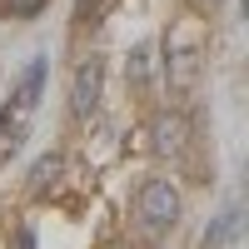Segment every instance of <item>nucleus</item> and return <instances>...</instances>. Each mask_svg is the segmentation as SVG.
I'll return each mask as SVG.
<instances>
[{
  "mask_svg": "<svg viewBox=\"0 0 249 249\" xmlns=\"http://www.w3.org/2000/svg\"><path fill=\"white\" fill-rule=\"evenodd\" d=\"M204 5H219V0H204Z\"/></svg>",
  "mask_w": 249,
  "mask_h": 249,
  "instance_id": "9",
  "label": "nucleus"
},
{
  "mask_svg": "<svg viewBox=\"0 0 249 249\" xmlns=\"http://www.w3.org/2000/svg\"><path fill=\"white\" fill-rule=\"evenodd\" d=\"M105 10H110V0H80V5H75V20H80V25H95Z\"/></svg>",
  "mask_w": 249,
  "mask_h": 249,
  "instance_id": "6",
  "label": "nucleus"
},
{
  "mask_svg": "<svg viewBox=\"0 0 249 249\" xmlns=\"http://www.w3.org/2000/svg\"><path fill=\"white\" fill-rule=\"evenodd\" d=\"M100 60H80V70H75V80H70V105H75V115H90L95 105H100Z\"/></svg>",
  "mask_w": 249,
  "mask_h": 249,
  "instance_id": "2",
  "label": "nucleus"
},
{
  "mask_svg": "<svg viewBox=\"0 0 249 249\" xmlns=\"http://www.w3.org/2000/svg\"><path fill=\"white\" fill-rule=\"evenodd\" d=\"M184 135H190V120L184 115H160L155 120V150H164V155L184 150Z\"/></svg>",
  "mask_w": 249,
  "mask_h": 249,
  "instance_id": "4",
  "label": "nucleus"
},
{
  "mask_svg": "<svg viewBox=\"0 0 249 249\" xmlns=\"http://www.w3.org/2000/svg\"><path fill=\"white\" fill-rule=\"evenodd\" d=\"M5 5H10V15L30 20V15H40V10H45V0H5Z\"/></svg>",
  "mask_w": 249,
  "mask_h": 249,
  "instance_id": "8",
  "label": "nucleus"
},
{
  "mask_svg": "<svg viewBox=\"0 0 249 249\" xmlns=\"http://www.w3.org/2000/svg\"><path fill=\"white\" fill-rule=\"evenodd\" d=\"M150 45H135V55H130V80H144V75H150Z\"/></svg>",
  "mask_w": 249,
  "mask_h": 249,
  "instance_id": "7",
  "label": "nucleus"
},
{
  "mask_svg": "<svg viewBox=\"0 0 249 249\" xmlns=\"http://www.w3.org/2000/svg\"><path fill=\"white\" fill-rule=\"evenodd\" d=\"M40 85H45V60H30L25 75H20V85H15V120H25V115L35 110Z\"/></svg>",
  "mask_w": 249,
  "mask_h": 249,
  "instance_id": "3",
  "label": "nucleus"
},
{
  "mask_svg": "<svg viewBox=\"0 0 249 249\" xmlns=\"http://www.w3.org/2000/svg\"><path fill=\"white\" fill-rule=\"evenodd\" d=\"M140 219H144V224H155V230L179 219V195H175V184H170V179H150V184L140 190Z\"/></svg>",
  "mask_w": 249,
  "mask_h": 249,
  "instance_id": "1",
  "label": "nucleus"
},
{
  "mask_svg": "<svg viewBox=\"0 0 249 249\" xmlns=\"http://www.w3.org/2000/svg\"><path fill=\"white\" fill-rule=\"evenodd\" d=\"M60 170H65V164H60V155H45V160H35V170H30V184H35V190H45V184H50Z\"/></svg>",
  "mask_w": 249,
  "mask_h": 249,
  "instance_id": "5",
  "label": "nucleus"
}]
</instances>
